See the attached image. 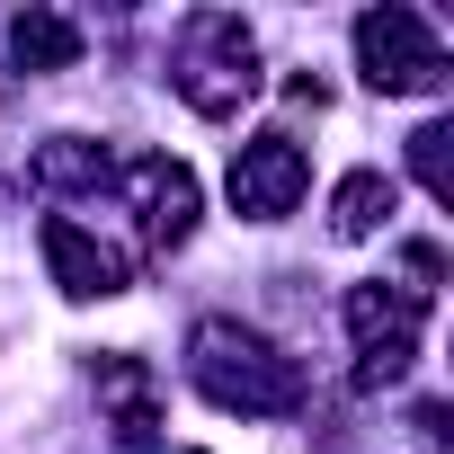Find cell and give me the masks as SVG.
I'll use <instances>...</instances> for the list:
<instances>
[{"instance_id": "cell-13", "label": "cell", "mask_w": 454, "mask_h": 454, "mask_svg": "<svg viewBox=\"0 0 454 454\" xmlns=\"http://www.w3.org/2000/svg\"><path fill=\"white\" fill-rule=\"evenodd\" d=\"M116 454H160V445L152 436H116Z\"/></svg>"}, {"instance_id": "cell-1", "label": "cell", "mask_w": 454, "mask_h": 454, "mask_svg": "<svg viewBox=\"0 0 454 454\" xmlns=\"http://www.w3.org/2000/svg\"><path fill=\"white\" fill-rule=\"evenodd\" d=\"M187 374H196V392L214 401V410H241V419H294L303 410V365L268 339V330H250V321H232V312H205L196 330H187Z\"/></svg>"}, {"instance_id": "cell-12", "label": "cell", "mask_w": 454, "mask_h": 454, "mask_svg": "<svg viewBox=\"0 0 454 454\" xmlns=\"http://www.w3.org/2000/svg\"><path fill=\"white\" fill-rule=\"evenodd\" d=\"M410 169H419V187H427L436 205H454V125H445V116L410 134Z\"/></svg>"}, {"instance_id": "cell-8", "label": "cell", "mask_w": 454, "mask_h": 454, "mask_svg": "<svg viewBox=\"0 0 454 454\" xmlns=\"http://www.w3.org/2000/svg\"><path fill=\"white\" fill-rule=\"evenodd\" d=\"M81 19H63V10H19L10 19V63L19 72H72L81 63Z\"/></svg>"}, {"instance_id": "cell-2", "label": "cell", "mask_w": 454, "mask_h": 454, "mask_svg": "<svg viewBox=\"0 0 454 454\" xmlns=\"http://www.w3.org/2000/svg\"><path fill=\"white\" fill-rule=\"evenodd\" d=\"M169 90L205 116V125H232L259 90H268V72H259V36H250V19L241 10H196L187 27H178V54H169Z\"/></svg>"}, {"instance_id": "cell-5", "label": "cell", "mask_w": 454, "mask_h": 454, "mask_svg": "<svg viewBox=\"0 0 454 454\" xmlns=\"http://www.w3.org/2000/svg\"><path fill=\"white\" fill-rule=\"evenodd\" d=\"M232 214L241 223H286L294 205H303V187H312V152L294 143V134H250L241 152H232Z\"/></svg>"}, {"instance_id": "cell-7", "label": "cell", "mask_w": 454, "mask_h": 454, "mask_svg": "<svg viewBox=\"0 0 454 454\" xmlns=\"http://www.w3.org/2000/svg\"><path fill=\"white\" fill-rule=\"evenodd\" d=\"M45 268H54V286L72 294V303H107V294H125V250H107L98 232H81L72 214H45Z\"/></svg>"}, {"instance_id": "cell-9", "label": "cell", "mask_w": 454, "mask_h": 454, "mask_svg": "<svg viewBox=\"0 0 454 454\" xmlns=\"http://www.w3.org/2000/svg\"><path fill=\"white\" fill-rule=\"evenodd\" d=\"M392 214H401V178H383V169H348L339 196H330V232H339V241H374Z\"/></svg>"}, {"instance_id": "cell-11", "label": "cell", "mask_w": 454, "mask_h": 454, "mask_svg": "<svg viewBox=\"0 0 454 454\" xmlns=\"http://www.w3.org/2000/svg\"><path fill=\"white\" fill-rule=\"evenodd\" d=\"M27 178L63 196V187H107V178H116V160H107V143H90V134H54V143H36Z\"/></svg>"}, {"instance_id": "cell-6", "label": "cell", "mask_w": 454, "mask_h": 454, "mask_svg": "<svg viewBox=\"0 0 454 454\" xmlns=\"http://www.w3.org/2000/svg\"><path fill=\"white\" fill-rule=\"evenodd\" d=\"M125 196H134V214H143V241H152V250H178V241L196 232V169H187V160L134 152V160H125Z\"/></svg>"}, {"instance_id": "cell-10", "label": "cell", "mask_w": 454, "mask_h": 454, "mask_svg": "<svg viewBox=\"0 0 454 454\" xmlns=\"http://www.w3.org/2000/svg\"><path fill=\"white\" fill-rule=\"evenodd\" d=\"M98 401L116 410V436H152L160 427V383L143 356H98Z\"/></svg>"}, {"instance_id": "cell-3", "label": "cell", "mask_w": 454, "mask_h": 454, "mask_svg": "<svg viewBox=\"0 0 454 454\" xmlns=\"http://www.w3.org/2000/svg\"><path fill=\"white\" fill-rule=\"evenodd\" d=\"M339 321H348V339H356V392H383V383H401L410 356H419L427 294H419V286H383V277H365V286H348Z\"/></svg>"}, {"instance_id": "cell-4", "label": "cell", "mask_w": 454, "mask_h": 454, "mask_svg": "<svg viewBox=\"0 0 454 454\" xmlns=\"http://www.w3.org/2000/svg\"><path fill=\"white\" fill-rule=\"evenodd\" d=\"M356 72L374 98H419L445 81V36L410 10V0H383V10L356 19Z\"/></svg>"}]
</instances>
